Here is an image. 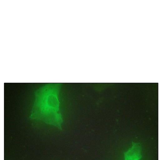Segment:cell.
<instances>
[{
  "label": "cell",
  "instance_id": "cell-1",
  "mask_svg": "<svg viewBox=\"0 0 160 160\" xmlns=\"http://www.w3.org/2000/svg\"><path fill=\"white\" fill-rule=\"evenodd\" d=\"M60 83H50L38 89L30 118L42 121L62 129L63 120L59 112Z\"/></svg>",
  "mask_w": 160,
  "mask_h": 160
},
{
  "label": "cell",
  "instance_id": "cell-2",
  "mask_svg": "<svg viewBox=\"0 0 160 160\" xmlns=\"http://www.w3.org/2000/svg\"><path fill=\"white\" fill-rule=\"evenodd\" d=\"M142 148L139 143L132 142V146L124 153L125 160H139L142 158Z\"/></svg>",
  "mask_w": 160,
  "mask_h": 160
}]
</instances>
